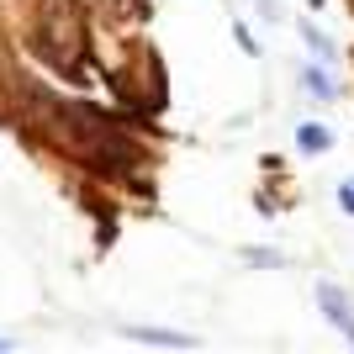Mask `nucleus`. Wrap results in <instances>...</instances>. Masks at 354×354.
Listing matches in <instances>:
<instances>
[{
  "label": "nucleus",
  "mask_w": 354,
  "mask_h": 354,
  "mask_svg": "<svg viewBox=\"0 0 354 354\" xmlns=\"http://www.w3.org/2000/svg\"><path fill=\"white\" fill-rule=\"evenodd\" d=\"M37 53H43L48 64H59V69L80 74V27H74L69 11H48V21L37 27Z\"/></svg>",
  "instance_id": "f257e3e1"
},
{
  "label": "nucleus",
  "mask_w": 354,
  "mask_h": 354,
  "mask_svg": "<svg viewBox=\"0 0 354 354\" xmlns=\"http://www.w3.org/2000/svg\"><path fill=\"white\" fill-rule=\"evenodd\" d=\"M317 301H323L328 323L339 328V333H349V339H354V307L344 301V291H339V286H323V291H317Z\"/></svg>",
  "instance_id": "f03ea898"
},
{
  "label": "nucleus",
  "mask_w": 354,
  "mask_h": 354,
  "mask_svg": "<svg viewBox=\"0 0 354 354\" xmlns=\"http://www.w3.org/2000/svg\"><path fill=\"white\" fill-rule=\"evenodd\" d=\"M296 143L307 148V153H323V148H333V133H328V127H317V122H312V127H296Z\"/></svg>",
  "instance_id": "7ed1b4c3"
},
{
  "label": "nucleus",
  "mask_w": 354,
  "mask_h": 354,
  "mask_svg": "<svg viewBox=\"0 0 354 354\" xmlns=\"http://www.w3.org/2000/svg\"><path fill=\"white\" fill-rule=\"evenodd\" d=\"M133 339H148V344H191L185 333H159V328H127Z\"/></svg>",
  "instance_id": "20e7f679"
},
{
  "label": "nucleus",
  "mask_w": 354,
  "mask_h": 354,
  "mask_svg": "<svg viewBox=\"0 0 354 354\" xmlns=\"http://www.w3.org/2000/svg\"><path fill=\"white\" fill-rule=\"evenodd\" d=\"M301 80H307V85L317 90V95H328V90H333V85H328V74H323V69H307V74H301Z\"/></svg>",
  "instance_id": "39448f33"
},
{
  "label": "nucleus",
  "mask_w": 354,
  "mask_h": 354,
  "mask_svg": "<svg viewBox=\"0 0 354 354\" xmlns=\"http://www.w3.org/2000/svg\"><path fill=\"white\" fill-rule=\"evenodd\" d=\"M339 207L354 212V180H344V185H339Z\"/></svg>",
  "instance_id": "423d86ee"
},
{
  "label": "nucleus",
  "mask_w": 354,
  "mask_h": 354,
  "mask_svg": "<svg viewBox=\"0 0 354 354\" xmlns=\"http://www.w3.org/2000/svg\"><path fill=\"white\" fill-rule=\"evenodd\" d=\"M0 349H6V344H0Z\"/></svg>",
  "instance_id": "0eeeda50"
}]
</instances>
